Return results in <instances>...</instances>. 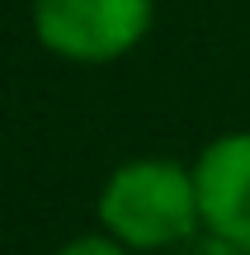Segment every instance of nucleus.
I'll list each match as a JSON object with an SVG mask.
<instances>
[{"label":"nucleus","mask_w":250,"mask_h":255,"mask_svg":"<svg viewBox=\"0 0 250 255\" xmlns=\"http://www.w3.org/2000/svg\"><path fill=\"white\" fill-rule=\"evenodd\" d=\"M94 218L99 232L123 241L132 255L179 251L203 237L194 170L170 156H132L113 165L94 194Z\"/></svg>","instance_id":"obj_1"},{"label":"nucleus","mask_w":250,"mask_h":255,"mask_svg":"<svg viewBox=\"0 0 250 255\" xmlns=\"http://www.w3.org/2000/svg\"><path fill=\"white\" fill-rule=\"evenodd\" d=\"M33 38L71 66H109L147 43L156 0H33Z\"/></svg>","instance_id":"obj_2"},{"label":"nucleus","mask_w":250,"mask_h":255,"mask_svg":"<svg viewBox=\"0 0 250 255\" xmlns=\"http://www.w3.org/2000/svg\"><path fill=\"white\" fill-rule=\"evenodd\" d=\"M194 189L203 237L250 251V132H217L194 156Z\"/></svg>","instance_id":"obj_3"},{"label":"nucleus","mask_w":250,"mask_h":255,"mask_svg":"<svg viewBox=\"0 0 250 255\" xmlns=\"http://www.w3.org/2000/svg\"><path fill=\"white\" fill-rule=\"evenodd\" d=\"M57 255H132V251L123 246V241H113L109 232H81V237L62 241Z\"/></svg>","instance_id":"obj_4"},{"label":"nucleus","mask_w":250,"mask_h":255,"mask_svg":"<svg viewBox=\"0 0 250 255\" xmlns=\"http://www.w3.org/2000/svg\"><path fill=\"white\" fill-rule=\"evenodd\" d=\"M189 255H250V251L227 246V241H213V237H194L189 241Z\"/></svg>","instance_id":"obj_5"}]
</instances>
